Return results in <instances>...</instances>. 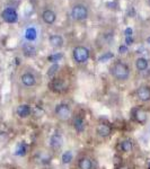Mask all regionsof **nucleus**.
Here are the masks:
<instances>
[{"label":"nucleus","mask_w":150,"mask_h":169,"mask_svg":"<svg viewBox=\"0 0 150 169\" xmlns=\"http://www.w3.org/2000/svg\"><path fill=\"white\" fill-rule=\"evenodd\" d=\"M149 169H150V165H149Z\"/></svg>","instance_id":"nucleus-31"},{"label":"nucleus","mask_w":150,"mask_h":169,"mask_svg":"<svg viewBox=\"0 0 150 169\" xmlns=\"http://www.w3.org/2000/svg\"><path fill=\"white\" fill-rule=\"evenodd\" d=\"M49 41H50L51 45L53 47H56V49L62 47V45H63V38L61 37L60 35H52V36H50Z\"/></svg>","instance_id":"nucleus-16"},{"label":"nucleus","mask_w":150,"mask_h":169,"mask_svg":"<svg viewBox=\"0 0 150 169\" xmlns=\"http://www.w3.org/2000/svg\"><path fill=\"white\" fill-rule=\"evenodd\" d=\"M96 133L97 135H99L100 138H107L112 133V128L106 123H99L96 126Z\"/></svg>","instance_id":"nucleus-10"},{"label":"nucleus","mask_w":150,"mask_h":169,"mask_svg":"<svg viewBox=\"0 0 150 169\" xmlns=\"http://www.w3.org/2000/svg\"><path fill=\"white\" fill-rule=\"evenodd\" d=\"M71 160H72V152L71 151H66L62 154V162L64 165H67V163L71 162Z\"/></svg>","instance_id":"nucleus-21"},{"label":"nucleus","mask_w":150,"mask_h":169,"mask_svg":"<svg viewBox=\"0 0 150 169\" xmlns=\"http://www.w3.org/2000/svg\"><path fill=\"white\" fill-rule=\"evenodd\" d=\"M58 69H59V64H54V66H52L50 69H49V71H47V76H49V77H53L54 73L58 71Z\"/></svg>","instance_id":"nucleus-23"},{"label":"nucleus","mask_w":150,"mask_h":169,"mask_svg":"<svg viewBox=\"0 0 150 169\" xmlns=\"http://www.w3.org/2000/svg\"><path fill=\"white\" fill-rule=\"evenodd\" d=\"M119 52L121 54L126 53V52H128V47H126V45H121V46H120V49H119Z\"/></svg>","instance_id":"nucleus-26"},{"label":"nucleus","mask_w":150,"mask_h":169,"mask_svg":"<svg viewBox=\"0 0 150 169\" xmlns=\"http://www.w3.org/2000/svg\"><path fill=\"white\" fill-rule=\"evenodd\" d=\"M72 125H73V128H75L77 133H82V132L85 131V128H86V123H85L84 119H82L80 115H77L75 119H73Z\"/></svg>","instance_id":"nucleus-12"},{"label":"nucleus","mask_w":150,"mask_h":169,"mask_svg":"<svg viewBox=\"0 0 150 169\" xmlns=\"http://www.w3.org/2000/svg\"><path fill=\"white\" fill-rule=\"evenodd\" d=\"M42 17H43V20L46 24H53L55 22V14L52 10H45L42 14Z\"/></svg>","instance_id":"nucleus-17"},{"label":"nucleus","mask_w":150,"mask_h":169,"mask_svg":"<svg viewBox=\"0 0 150 169\" xmlns=\"http://www.w3.org/2000/svg\"><path fill=\"white\" fill-rule=\"evenodd\" d=\"M133 141L131 140V139H125V140H123L122 142H121V144H120V148H121V151H123V152H131L132 150H133Z\"/></svg>","instance_id":"nucleus-15"},{"label":"nucleus","mask_w":150,"mask_h":169,"mask_svg":"<svg viewBox=\"0 0 150 169\" xmlns=\"http://www.w3.org/2000/svg\"><path fill=\"white\" fill-rule=\"evenodd\" d=\"M148 2H149V6H150V0H148Z\"/></svg>","instance_id":"nucleus-30"},{"label":"nucleus","mask_w":150,"mask_h":169,"mask_svg":"<svg viewBox=\"0 0 150 169\" xmlns=\"http://www.w3.org/2000/svg\"><path fill=\"white\" fill-rule=\"evenodd\" d=\"M72 17L76 19V20H84V19L87 18L88 11L86 9V7L82 6V5H77L72 8Z\"/></svg>","instance_id":"nucleus-6"},{"label":"nucleus","mask_w":150,"mask_h":169,"mask_svg":"<svg viewBox=\"0 0 150 169\" xmlns=\"http://www.w3.org/2000/svg\"><path fill=\"white\" fill-rule=\"evenodd\" d=\"M78 167L79 169H93L94 168V162H93V160L89 157L84 156L79 159Z\"/></svg>","instance_id":"nucleus-14"},{"label":"nucleus","mask_w":150,"mask_h":169,"mask_svg":"<svg viewBox=\"0 0 150 169\" xmlns=\"http://www.w3.org/2000/svg\"><path fill=\"white\" fill-rule=\"evenodd\" d=\"M73 59L76 62L84 63L89 59V50L85 46H77L73 50Z\"/></svg>","instance_id":"nucleus-3"},{"label":"nucleus","mask_w":150,"mask_h":169,"mask_svg":"<svg viewBox=\"0 0 150 169\" xmlns=\"http://www.w3.org/2000/svg\"><path fill=\"white\" fill-rule=\"evenodd\" d=\"M2 19L5 22L7 23H16L17 22V19H18V16H17V13H16V10L13 9V8H6V9L3 10L2 14Z\"/></svg>","instance_id":"nucleus-9"},{"label":"nucleus","mask_w":150,"mask_h":169,"mask_svg":"<svg viewBox=\"0 0 150 169\" xmlns=\"http://www.w3.org/2000/svg\"><path fill=\"white\" fill-rule=\"evenodd\" d=\"M135 67L139 71H144L148 68V61L144 58H138L135 61Z\"/></svg>","instance_id":"nucleus-18"},{"label":"nucleus","mask_w":150,"mask_h":169,"mask_svg":"<svg viewBox=\"0 0 150 169\" xmlns=\"http://www.w3.org/2000/svg\"><path fill=\"white\" fill-rule=\"evenodd\" d=\"M131 117L133 121L139 124H144L148 121V114L147 112L141 108V107H133L131 110Z\"/></svg>","instance_id":"nucleus-4"},{"label":"nucleus","mask_w":150,"mask_h":169,"mask_svg":"<svg viewBox=\"0 0 150 169\" xmlns=\"http://www.w3.org/2000/svg\"><path fill=\"white\" fill-rule=\"evenodd\" d=\"M61 58H62V54H60V53L53 54V55L49 56V61H50V62H56V61H59Z\"/></svg>","instance_id":"nucleus-24"},{"label":"nucleus","mask_w":150,"mask_h":169,"mask_svg":"<svg viewBox=\"0 0 150 169\" xmlns=\"http://www.w3.org/2000/svg\"><path fill=\"white\" fill-rule=\"evenodd\" d=\"M113 58V54L111 53V52H107V53H105L104 55H102L99 58V61L100 62H104V61H107L108 59H112Z\"/></svg>","instance_id":"nucleus-25"},{"label":"nucleus","mask_w":150,"mask_h":169,"mask_svg":"<svg viewBox=\"0 0 150 169\" xmlns=\"http://www.w3.org/2000/svg\"><path fill=\"white\" fill-rule=\"evenodd\" d=\"M125 43H126V45H131V44L133 43L132 36H126V37H125Z\"/></svg>","instance_id":"nucleus-27"},{"label":"nucleus","mask_w":150,"mask_h":169,"mask_svg":"<svg viewBox=\"0 0 150 169\" xmlns=\"http://www.w3.org/2000/svg\"><path fill=\"white\" fill-rule=\"evenodd\" d=\"M135 95L139 100L143 102V103H147L150 100V87L148 86H141L137 89L135 91Z\"/></svg>","instance_id":"nucleus-8"},{"label":"nucleus","mask_w":150,"mask_h":169,"mask_svg":"<svg viewBox=\"0 0 150 169\" xmlns=\"http://www.w3.org/2000/svg\"><path fill=\"white\" fill-rule=\"evenodd\" d=\"M23 51H24V54L26 56H33L35 55V47L32 45L31 43H26L24 46H23Z\"/></svg>","instance_id":"nucleus-19"},{"label":"nucleus","mask_w":150,"mask_h":169,"mask_svg":"<svg viewBox=\"0 0 150 169\" xmlns=\"http://www.w3.org/2000/svg\"><path fill=\"white\" fill-rule=\"evenodd\" d=\"M25 154H26V147L24 145V143H22L18 147L17 151H16V154H17V156H24Z\"/></svg>","instance_id":"nucleus-22"},{"label":"nucleus","mask_w":150,"mask_h":169,"mask_svg":"<svg viewBox=\"0 0 150 169\" xmlns=\"http://www.w3.org/2000/svg\"><path fill=\"white\" fill-rule=\"evenodd\" d=\"M50 89L56 94H62L67 90V84L62 78H53L49 84Z\"/></svg>","instance_id":"nucleus-5"},{"label":"nucleus","mask_w":150,"mask_h":169,"mask_svg":"<svg viewBox=\"0 0 150 169\" xmlns=\"http://www.w3.org/2000/svg\"><path fill=\"white\" fill-rule=\"evenodd\" d=\"M147 41H148V42H149V43H150V37H149V38H148V40H147Z\"/></svg>","instance_id":"nucleus-29"},{"label":"nucleus","mask_w":150,"mask_h":169,"mask_svg":"<svg viewBox=\"0 0 150 169\" xmlns=\"http://www.w3.org/2000/svg\"><path fill=\"white\" fill-rule=\"evenodd\" d=\"M20 81L22 84L25 86V87H33L35 84H36V78L35 76L31 72H25L23 73L22 77H20Z\"/></svg>","instance_id":"nucleus-11"},{"label":"nucleus","mask_w":150,"mask_h":169,"mask_svg":"<svg viewBox=\"0 0 150 169\" xmlns=\"http://www.w3.org/2000/svg\"><path fill=\"white\" fill-rule=\"evenodd\" d=\"M54 113H55L56 117L61 121H67L71 117L72 115V110L70 105L67 103H60L58 104L54 108Z\"/></svg>","instance_id":"nucleus-2"},{"label":"nucleus","mask_w":150,"mask_h":169,"mask_svg":"<svg viewBox=\"0 0 150 169\" xmlns=\"http://www.w3.org/2000/svg\"><path fill=\"white\" fill-rule=\"evenodd\" d=\"M25 37L28 41H34L36 38V29L34 27H29L25 32Z\"/></svg>","instance_id":"nucleus-20"},{"label":"nucleus","mask_w":150,"mask_h":169,"mask_svg":"<svg viewBox=\"0 0 150 169\" xmlns=\"http://www.w3.org/2000/svg\"><path fill=\"white\" fill-rule=\"evenodd\" d=\"M63 145V138L60 133H53L50 138V148L53 151L61 150Z\"/></svg>","instance_id":"nucleus-7"},{"label":"nucleus","mask_w":150,"mask_h":169,"mask_svg":"<svg viewBox=\"0 0 150 169\" xmlns=\"http://www.w3.org/2000/svg\"><path fill=\"white\" fill-rule=\"evenodd\" d=\"M132 33H133V32H132V28H126V29H125V32H124L125 37H126V36H131Z\"/></svg>","instance_id":"nucleus-28"},{"label":"nucleus","mask_w":150,"mask_h":169,"mask_svg":"<svg viewBox=\"0 0 150 169\" xmlns=\"http://www.w3.org/2000/svg\"><path fill=\"white\" fill-rule=\"evenodd\" d=\"M111 73L116 80L125 81L130 76V69L126 63L122 62V61H116L111 67Z\"/></svg>","instance_id":"nucleus-1"},{"label":"nucleus","mask_w":150,"mask_h":169,"mask_svg":"<svg viewBox=\"0 0 150 169\" xmlns=\"http://www.w3.org/2000/svg\"><path fill=\"white\" fill-rule=\"evenodd\" d=\"M17 115L20 117V119H27L28 116L32 114V108L29 105L27 104H22V105H19L17 107Z\"/></svg>","instance_id":"nucleus-13"}]
</instances>
